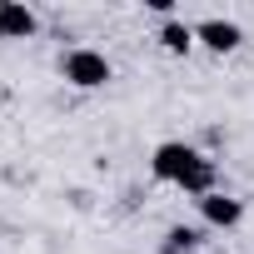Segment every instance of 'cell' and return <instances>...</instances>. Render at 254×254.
Returning <instances> with one entry per match:
<instances>
[{"mask_svg": "<svg viewBox=\"0 0 254 254\" xmlns=\"http://www.w3.org/2000/svg\"><path fill=\"white\" fill-rule=\"evenodd\" d=\"M0 40H5V35H0Z\"/></svg>", "mask_w": 254, "mask_h": 254, "instance_id": "9", "label": "cell"}, {"mask_svg": "<svg viewBox=\"0 0 254 254\" xmlns=\"http://www.w3.org/2000/svg\"><path fill=\"white\" fill-rule=\"evenodd\" d=\"M194 45H204V50H214V55H234V50L244 45V30H239L234 20L209 15V20H199V25H194Z\"/></svg>", "mask_w": 254, "mask_h": 254, "instance_id": "3", "label": "cell"}, {"mask_svg": "<svg viewBox=\"0 0 254 254\" xmlns=\"http://www.w3.org/2000/svg\"><path fill=\"white\" fill-rule=\"evenodd\" d=\"M155 40H160L170 55H190V50H194V25H185V20H165Z\"/></svg>", "mask_w": 254, "mask_h": 254, "instance_id": "8", "label": "cell"}, {"mask_svg": "<svg viewBox=\"0 0 254 254\" xmlns=\"http://www.w3.org/2000/svg\"><path fill=\"white\" fill-rule=\"evenodd\" d=\"M60 80L75 85V90H105L115 80V65L105 60V50H90V45H70L60 55Z\"/></svg>", "mask_w": 254, "mask_h": 254, "instance_id": "1", "label": "cell"}, {"mask_svg": "<svg viewBox=\"0 0 254 254\" xmlns=\"http://www.w3.org/2000/svg\"><path fill=\"white\" fill-rule=\"evenodd\" d=\"M199 249H204V229L194 224H170L160 239V254H199Z\"/></svg>", "mask_w": 254, "mask_h": 254, "instance_id": "7", "label": "cell"}, {"mask_svg": "<svg viewBox=\"0 0 254 254\" xmlns=\"http://www.w3.org/2000/svg\"><path fill=\"white\" fill-rule=\"evenodd\" d=\"M214 185H219V165H214L209 155H199V160L190 165V175L180 180V190H185V194H194V199H204V194H214Z\"/></svg>", "mask_w": 254, "mask_h": 254, "instance_id": "6", "label": "cell"}, {"mask_svg": "<svg viewBox=\"0 0 254 254\" xmlns=\"http://www.w3.org/2000/svg\"><path fill=\"white\" fill-rule=\"evenodd\" d=\"M35 30H40V20H35L30 5H20V0H0V35H5V40H30Z\"/></svg>", "mask_w": 254, "mask_h": 254, "instance_id": "5", "label": "cell"}, {"mask_svg": "<svg viewBox=\"0 0 254 254\" xmlns=\"http://www.w3.org/2000/svg\"><path fill=\"white\" fill-rule=\"evenodd\" d=\"M194 160H199L194 145H185V140H165V145H155V155H150V175L165 180V185H180V180L190 175Z\"/></svg>", "mask_w": 254, "mask_h": 254, "instance_id": "2", "label": "cell"}, {"mask_svg": "<svg viewBox=\"0 0 254 254\" xmlns=\"http://www.w3.org/2000/svg\"><path fill=\"white\" fill-rule=\"evenodd\" d=\"M194 204H199V214H204L209 229H234V224L244 219V199H234V194H224V190H214V194H204V199H194Z\"/></svg>", "mask_w": 254, "mask_h": 254, "instance_id": "4", "label": "cell"}]
</instances>
